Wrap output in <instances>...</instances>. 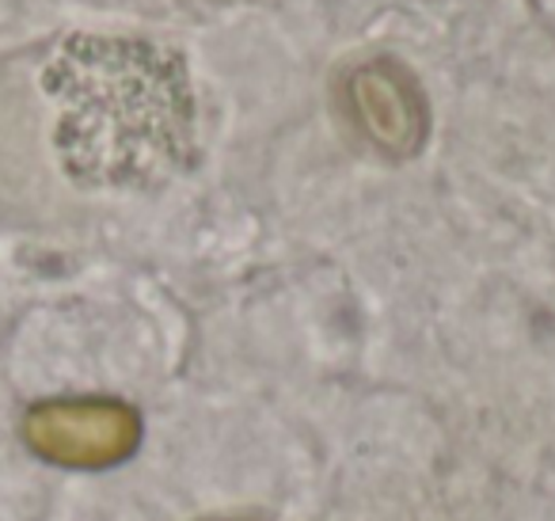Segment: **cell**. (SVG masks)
Masks as SVG:
<instances>
[{"mask_svg": "<svg viewBox=\"0 0 555 521\" xmlns=\"http://www.w3.org/2000/svg\"><path fill=\"white\" fill-rule=\"evenodd\" d=\"M347 111L358 134L388 161H411L430 138V103L415 73L396 58H373L350 73Z\"/></svg>", "mask_w": 555, "mask_h": 521, "instance_id": "3957f363", "label": "cell"}, {"mask_svg": "<svg viewBox=\"0 0 555 521\" xmlns=\"http://www.w3.org/2000/svg\"><path fill=\"white\" fill-rule=\"evenodd\" d=\"M50 153L85 194H149L183 176L198 141L186 58L126 35H69L39 73Z\"/></svg>", "mask_w": 555, "mask_h": 521, "instance_id": "6da1fadb", "label": "cell"}, {"mask_svg": "<svg viewBox=\"0 0 555 521\" xmlns=\"http://www.w3.org/2000/svg\"><path fill=\"white\" fill-rule=\"evenodd\" d=\"M24 437L62 468H115L141 445V415L122 399H47L24 419Z\"/></svg>", "mask_w": 555, "mask_h": 521, "instance_id": "7a4b0ae2", "label": "cell"}]
</instances>
